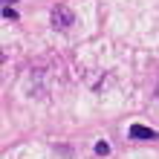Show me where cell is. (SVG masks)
Wrapping results in <instances>:
<instances>
[{
  "instance_id": "cell-1",
  "label": "cell",
  "mask_w": 159,
  "mask_h": 159,
  "mask_svg": "<svg viewBox=\"0 0 159 159\" xmlns=\"http://www.w3.org/2000/svg\"><path fill=\"white\" fill-rule=\"evenodd\" d=\"M49 20H52V26L55 29H70L72 23H75V15H72V9L70 6H64V3H58V6H52V12H49Z\"/></svg>"
},
{
  "instance_id": "cell-2",
  "label": "cell",
  "mask_w": 159,
  "mask_h": 159,
  "mask_svg": "<svg viewBox=\"0 0 159 159\" xmlns=\"http://www.w3.org/2000/svg\"><path fill=\"white\" fill-rule=\"evenodd\" d=\"M130 139H139V142H153V139H159L156 130L145 127V125H130Z\"/></svg>"
},
{
  "instance_id": "cell-3",
  "label": "cell",
  "mask_w": 159,
  "mask_h": 159,
  "mask_svg": "<svg viewBox=\"0 0 159 159\" xmlns=\"http://www.w3.org/2000/svg\"><path fill=\"white\" fill-rule=\"evenodd\" d=\"M96 153H98V156H107V153H110V145H107V142H98V145H96Z\"/></svg>"
},
{
  "instance_id": "cell-4",
  "label": "cell",
  "mask_w": 159,
  "mask_h": 159,
  "mask_svg": "<svg viewBox=\"0 0 159 159\" xmlns=\"http://www.w3.org/2000/svg\"><path fill=\"white\" fill-rule=\"evenodd\" d=\"M3 17H6V20H17V12H15V9H3Z\"/></svg>"
},
{
  "instance_id": "cell-5",
  "label": "cell",
  "mask_w": 159,
  "mask_h": 159,
  "mask_svg": "<svg viewBox=\"0 0 159 159\" xmlns=\"http://www.w3.org/2000/svg\"><path fill=\"white\" fill-rule=\"evenodd\" d=\"M156 101H159V84H156Z\"/></svg>"
}]
</instances>
